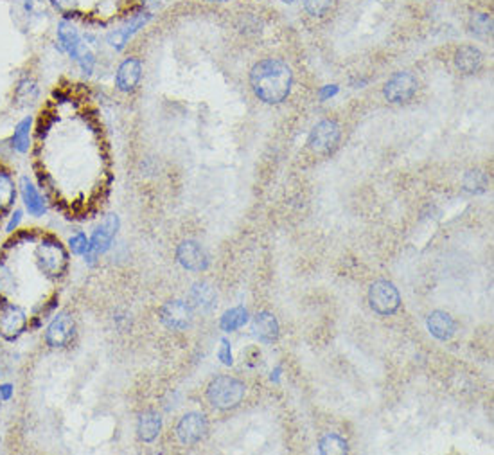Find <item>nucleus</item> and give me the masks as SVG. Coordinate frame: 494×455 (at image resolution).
<instances>
[{"instance_id": "f257e3e1", "label": "nucleus", "mask_w": 494, "mask_h": 455, "mask_svg": "<svg viewBox=\"0 0 494 455\" xmlns=\"http://www.w3.org/2000/svg\"><path fill=\"white\" fill-rule=\"evenodd\" d=\"M293 74L281 59L268 58L254 65L250 72V85L255 96L268 105L282 103L290 96Z\"/></svg>"}, {"instance_id": "f03ea898", "label": "nucleus", "mask_w": 494, "mask_h": 455, "mask_svg": "<svg viewBox=\"0 0 494 455\" xmlns=\"http://www.w3.org/2000/svg\"><path fill=\"white\" fill-rule=\"evenodd\" d=\"M245 383L232 376H218L207 387V400L214 409L230 410L239 405L245 398Z\"/></svg>"}, {"instance_id": "7ed1b4c3", "label": "nucleus", "mask_w": 494, "mask_h": 455, "mask_svg": "<svg viewBox=\"0 0 494 455\" xmlns=\"http://www.w3.org/2000/svg\"><path fill=\"white\" fill-rule=\"evenodd\" d=\"M34 255H37L38 269H40L41 273H46L47 278H59L65 272V269H67V252L61 246V243L52 240V238L43 240L37 246Z\"/></svg>"}, {"instance_id": "20e7f679", "label": "nucleus", "mask_w": 494, "mask_h": 455, "mask_svg": "<svg viewBox=\"0 0 494 455\" xmlns=\"http://www.w3.org/2000/svg\"><path fill=\"white\" fill-rule=\"evenodd\" d=\"M119 225H121V222H119L117 214H106L103 222H101L99 225H97V229L94 231V234H92L90 249H88V252L85 254L86 263L92 264L101 254H105V252L108 251L112 242H114L115 234H117Z\"/></svg>"}, {"instance_id": "39448f33", "label": "nucleus", "mask_w": 494, "mask_h": 455, "mask_svg": "<svg viewBox=\"0 0 494 455\" xmlns=\"http://www.w3.org/2000/svg\"><path fill=\"white\" fill-rule=\"evenodd\" d=\"M368 302L377 315L388 317L399 310V291L390 281H376L368 290Z\"/></svg>"}, {"instance_id": "423d86ee", "label": "nucleus", "mask_w": 494, "mask_h": 455, "mask_svg": "<svg viewBox=\"0 0 494 455\" xmlns=\"http://www.w3.org/2000/svg\"><path fill=\"white\" fill-rule=\"evenodd\" d=\"M28 328V315L19 304L0 300V337L17 340Z\"/></svg>"}, {"instance_id": "0eeeda50", "label": "nucleus", "mask_w": 494, "mask_h": 455, "mask_svg": "<svg viewBox=\"0 0 494 455\" xmlns=\"http://www.w3.org/2000/svg\"><path fill=\"white\" fill-rule=\"evenodd\" d=\"M160 322L172 331H184L192 324V308L184 300H168L159 311Z\"/></svg>"}, {"instance_id": "6e6552de", "label": "nucleus", "mask_w": 494, "mask_h": 455, "mask_svg": "<svg viewBox=\"0 0 494 455\" xmlns=\"http://www.w3.org/2000/svg\"><path fill=\"white\" fill-rule=\"evenodd\" d=\"M76 333V324H74L72 315L68 311H61V313L55 315V319L50 320L46 331V342L49 347H65L68 346L74 338Z\"/></svg>"}, {"instance_id": "1a4fd4ad", "label": "nucleus", "mask_w": 494, "mask_h": 455, "mask_svg": "<svg viewBox=\"0 0 494 455\" xmlns=\"http://www.w3.org/2000/svg\"><path fill=\"white\" fill-rule=\"evenodd\" d=\"M417 78L412 72H397L385 83L383 94L390 103H404L417 92Z\"/></svg>"}, {"instance_id": "9d476101", "label": "nucleus", "mask_w": 494, "mask_h": 455, "mask_svg": "<svg viewBox=\"0 0 494 455\" xmlns=\"http://www.w3.org/2000/svg\"><path fill=\"white\" fill-rule=\"evenodd\" d=\"M209 430L207 418L200 412H189L178 421L177 425V436L181 445H196L200 443Z\"/></svg>"}, {"instance_id": "9b49d317", "label": "nucleus", "mask_w": 494, "mask_h": 455, "mask_svg": "<svg viewBox=\"0 0 494 455\" xmlns=\"http://www.w3.org/2000/svg\"><path fill=\"white\" fill-rule=\"evenodd\" d=\"M340 141V126L335 121H322L309 135V148L315 153H329Z\"/></svg>"}, {"instance_id": "f8f14e48", "label": "nucleus", "mask_w": 494, "mask_h": 455, "mask_svg": "<svg viewBox=\"0 0 494 455\" xmlns=\"http://www.w3.org/2000/svg\"><path fill=\"white\" fill-rule=\"evenodd\" d=\"M177 258L178 263L190 272H204L209 267V255H207L205 249L192 240H186L178 245Z\"/></svg>"}, {"instance_id": "ddd939ff", "label": "nucleus", "mask_w": 494, "mask_h": 455, "mask_svg": "<svg viewBox=\"0 0 494 455\" xmlns=\"http://www.w3.org/2000/svg\"><path fill=\"white\" fill-rule=\"evenodd\" d=\"M150 19H151L150 13H137L135 17H132L126 23H123L121 28L110 32L106 40H108V43L114 47L115 50H123L124 47H126L128 41H130V38L135 37L137 32L141 31L146 23L150 22Z\"/></svg>"}, {"instance_id": "4468645a", "label": "nucleus", "mask_w": 494, "mask_h": 455, "mask_svg": "<svg viewBox=\"0 0 494 455\" xmlns=\"http://www.w3.org/2000/svg\"><path fill=\"white\" fill-rule=\"evenodd\" d=\"M142 78V65L137 58H128L126 61L121 64L117 70V78H115V83H117L119 90L130 92L139 85Z\"/></svg>"}, {"instance_id": "2eb2a0df", "label": "nucleus", "mask_w": 494, "mask_h": 455, "mask_svg": "<svg viewBox=\"0 0 494 455\" xmlns=\"http://www.w3.org/2000/svg\"><path fill=\"white\" fill-rule=\"evenodd\" d=\"M426 324L431 335L439 338V340H449V338L455 335V329H457V324H455L453 317L440 310L430 313Z\"/></svg>"}, {"instance_id": "dca6fc26", "label": "nucleus", "mask_w": 494, "mask_h": 455, "mask_svg": "<svg viewBox=\"0 0 494 455\" xmlns=\"http://www.w3.org/2000/svg\"><path fill=\"white\" fill-rule=\"evenodd\" d=\"M189 304L192 310L210 311L216 306V291L209 282H196L189 291Z\"/></svg>"}, {"instance_id": "f3484780", "label": "nucleus", "mask_w": 494, "mask_h": 455, "mask_svg": "<svg viewBox=\"0 0 494 455\" xmlns=\"http://www.w3.org/2000/svg\"><path fill=\"white\" fill-rule=\"evenodd\" d=\"M20 195H22L23 205L31 216H43V213L47 211V205L41 198V195L38 193V189L32 186V182L28 177L20 178Z\"/></svg>"}, {"instance_id": "a211bd4d", "label": "nucleus", "mask_w": 494, "mask_h": 455, "mask_svg": "<svg viewBox=\"0 0 494 455\" xmlns=\"http://www.w3.org/2000/svg\"><path fill=\"white\" fill-rule=\"evenodd\" d=\"M252 329H254L255 337L261 342H266V344L275 342L279 337V322H277L275 315L270 313V311H261V313L255 315Z\"/></svg>"}, {"instance_id": "6ab92c4d", "label": "nucleus", "mask_w": 494, "mask_h": 455, "mask_svg": "<svg viewBox=\"0 0 494 455\" xmlns=\"http://www.w3.org/2000/svg\"><path fill=\"white\" fill-rule=\"evenodd\" d=\"M160 430H162V418H160L159 412H155V410L142 412L139 423H137L139 439L144 443H153L160 436Z\"/></svg>"}, {"instance_id": "aec40b11", "label": "nucleus", "mask_w": 494, "mask_h": 455, "mask_svg": "<svg viewBox=\"0 0 494 455\" xmlns=\"http://www.w3.org/2000/svg\"><path fill=\"white\" fill-rule=\"evenodd\" d=\"M484 64V56L476 47L464 46L455 52V65L460 72L464 74H475L480 70Z\"/></svg>"}, {"instance_id": "412c9836", "label": "nucleus", "mask_w": 494, "mask_h": 455, "mask_svg": "<svg viewBox=\"0 0 494 455\" xmlns=\"http://www.w3.org/2000/svg\"><path fill=\"white\" fill-rule=\"evenodd\" d=\"M58 40H59V46H61V49H63L65 52H68L70 56H72L74 50H76L77 47L83 43V40H81V37H79L77 29L74 28L70 22H65V20L63 22H59V26H58Z\"/></svg>"}, {"instance_id": "4be33fe9", "label": "nucleus", "mask_w": 494, "mask_h": 455, "mask_svg": "<svg viewBox=\"0 0 494 455\" xmlns=\"http://www.w3.org/2000/svg\"><path fill=\"white\" fill-rule=\"evenodd\" d=\"M31 126H32V119L31 117H26L22 119L17 126H14V132H13V148L19 153H26L29 150V146H31Z\"/></svg>"}, {"instance_id": "5701e85b", "label": "nucleus", "mask_w": 494, "mask_h": 455, "mask_svg": "<svg viewBox=\"0 0 494 455\" xmlns=\"http://www.w3.org/2000/svg\"><path fill=\"white\" fill-rule=\"evenodd\" d=\"M246 322H248V311L243 306H237V308H232V310L223 313L219 326H221L223 331L228 333L243 328Z\"/></svg>"}, {"instance_id": "b1692460", "label": "nucleus", "mask_w": 494, "mask_h": 455, "mask_svg": "<svg viewBox=\"0 0 494 455\" xmlns=\"http://www.w3.org/2000/svg\"><path fill=\"white\" fill-rule=\"evenodd\" d=\"M318 450L324 455L347 454V452H349V446H347V441H345L344 437H340L338 434H326V436L320 439V443H318Z\"/></svg>"}, {"instance_id": "393cba45", "label": "nucleus", "mask_w": 494, "mask_h": 455, "mask_svg": "<svg viewBox=\"0 0 494 455\" xmlns=\"http://www.w3.org/2000/svg\"><path fill=\"white\" fill-rule=\"evenodd\" d=\"M38 94H40V90H38L37 83L32 81V79H23V81H20L17 90H14V97H17L20 106L34 105L38 99Z\"/></svg>"}, {"instance_id": "a878e982", "label": "nucleus", "mask_w": 494, "mask_h": 455, "mask_svg": "<svg viewBox=\"0 0 494 455\" xmlns=\"http://www.w3.org/2000/svg\"><path fill=\"white\" fill-rule=\"evenodd\" d=\"M17 198V187L10 175L0 173V209L10 207Z\"/></svg>"}, {"instance_id": "bb28decb", "label": "nucleus", "mask_w": 494, "mask_h": 455, "mask_svg": "<svg viewBox=\"0 0 494 455\" xmlns=\"http://www.w3.org/2000/svg\"><path fill=\"white\" fill-rule=\"evenodd\" d=\"M469 28H471V32H475L478 37H487L493 32V19L489 14L476 13L471 17Z\"/></svg>"}, {"instance_id": "cd10ccee", "label": "nucleus", "mask_w": 494, "mask_h": 455, "mask_svg": "<svg viewBox=\"0 0 494 455\" xmlns=\"http://www.w3.org/2000/svg\"><path fill=\"white\" fill-rule=\"evenodd\" d=\"M17 290V278L6 263H0V296H11Z\"/></svg>"}, {"instance_id": "c85d7f7f", "label": "nucleus", "mask_w": 494, "mask_h": 455, "mask_svg": "<svg viewBox=\"0 0 494 455\" xmlns=\"http://www.w3.org/2000/svg\"><path fill=\"white\" fill-rule=\"evenodd\" d=\"M487 186V177L482 171H469L464 178V187L469 193H482Z\"/></svg>"}, {"instance_id": "c756f323", "label": "nucleus", "mask_w": 494, "mask_h": 455, "mask_svg": "<svg viewBox=\"0 0 494 455\" xmlns=\"http://www.w3.org/2000/svg\"><path fill=\"white\" fill-rule=\"evenodd\" d=\"M68 246H70L72 254L85 255L86 252H88V249H90V240L83 233H77L68 240Z\"/></svg>"}, {"instance_id": "7c9ffc66", "label": "nucleus", "mask_w": 494, "mask_h": 455, "mask_svg": "<svg viewBox=\"0 0 494 455\" xmlns=\"http://www.w3.org/2000/svg\"><path fill=\"white\" fill-rule=\"evenodd\" d=\"M306 10L313 17H324L327 11L331 10L333 0H304Z\"/></svg>"}, {"instance_id": "2f4dec72", "label": "nucleus", "mask_w": 494, "mask_h": 455, "mask_svg": "<svg viewBox=\"0 0 494 455\" xmlns=\"http://www.w3.org/2000/svg\"><path fill=\"white\" fill-rule=\"evenodd\" d=\"M23 11L29 17H38V19L46 14V8L40 0H23Z\"/></svg>"}, {"instance_id": "473e14b6", "label": "nucleus", "mask_w": 494, "mask_h": 455, "mask_svg": "<svg viewBox=\"0 0 494 455\" xmlns=\"http://www.w3.org/2000/svg\"><path fill=\"white\" fill-rule=\"evenodd\" d=\"M218 356L225 365H232V362H234V360H232L230 342H228L227 338H223L221 340V347H219V351H218Z\"/></svg>"}, {"instance_id": "72a5a7b5", "label": "nucleus", "mask_w": 494, "mask_h": 455, "mask_svg": "<svg viewBox=\"0 0 494 455\" xmlns=\"http://www.w3.org/2000/svg\"><path fill=\"white\" fill-rule=\"evenodd\" d=\"M58 11H72L77 8V0H50Z\"/></svg>"}, {"instance_id": "f704fd0d", "label": "nucleus", "mask_w": 494, "mask_h": 455, "mask_svg": "<svg viewBox=\"0 0 494 455\" xmlns=\"http://www.w3.org/2000/svg\"><path fill=\"white\" fill-rule=\"evenodd\" d=\"M20 222H22V211H14L11 220L8 222V225H6V233H14L17 227L20 225Z\"/></svg>"}, {"instance_id": "c9c22d12", "label": "nucleus", "mask_w": 494, "mask_h": 455, "mask_svg": "<svg viewBox=\"0 0 494 455\" xmlns=\"http://www.w3.org/2000/svg\"><path fill=\"white\" fill-rule=\"evenodd\" d=\"M11 396H13V385L11 383H2L0 385V398H2V401L11 400Z\"/></svg>"}, {"instance_id": "e433bc0d", "label": "nucleus", "mask_w": 494, "mask_h": 455, "mask_svg": "<svg viewBox=\"0 0 494 455\" xmlns=\"http://www.w3.org/2000/svg\"><path fill=\"white\" fill-rule=\"evenodd\" d=\"M336 92H338V87H335V85H333V87H326L322 92H320V97H322V99H327L329 96H335Z\"/></svg>"}, {"instance_id": "4c0bfd02", "label": "nucleus", "mask_w": 494, "mask_h": 455, "mask_svg": "<svg viewBox=\"0 0 494 455\" xmlns=\"http://www.w3.org/2000/svg\"><path fill=\"white\" fill-rule=\"evenodd\" d=\"M0 409H2V398H0Z\"/></svg>"}]
</instances>
